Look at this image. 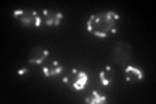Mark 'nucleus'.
Listing matches in <instances>:
<instances>
[{
    "mask_svg": "<svg viewBox=\"0 0 156 104\" xmlns=\"http://www.w3.org/2000/svg\"><path fill=\"white\" fill-rule=\"evenodd\" d=\"M119 14L115 12H100L92 14L87 21V31L92 35L105 38L109 34L116 33V25L119 22Z\"/></svg>",
    "mask_w": 156,
    "mask_h": 104,
    "instance_id": "obj_1",
    "label": "nucleus"
},
{
    "mask_svg": "<svg viewBox=\"0 0 156 104\" xmlns=\"http://www.w3.org/2000/svg\"><path fill=\"white\" fill-rule=\"evenodd\" d=\"M87 80H89L87 74L82 70H78V69H72L70 72H68L64 76V82L69 87H72L73 90L77 91L83 90L87 83Z\"/></svg>",
    "mask_w": 156,
    "mask_h": 104,
    "instance_id": "obj_2",
    "label": "nucleus"
},
{
    "mask_svg": "<svg viewBox=\"0 0 156 104\" xmlns=\"http://www.w3.org/2000/svg\"><path fill=\"white\" fill-rule=\"evenodd\" d=\"M13 16L16 20H18L23 26L34 27V26H41V13L35 11H25V9H17L14 11Z\"/></svg>",
    "mask_w": 156,
    "mask_h": 104,
    "instance_id": "obj_3",
    "label": "nucleus"
},
{
    "mask_svg": "<svg viewBox=\"0 0 156 104\" xmlns=\"http://www.w3.org/2000/svg\"><path fill=\"white\" fill-rule=\"evenodd\" d=\"M131 56V47L128 43L119 42L113 44V47L111 49V59L112 61L116 64H125L129 61V59Z\"/></svg>",
    "mask_w": 156,
    "mask_h": 104,
    "instance_id": "obj_4",
    "label": "nucleus"
},
{
    "mask_svg": "<svg viewBox=\"0 0 156 104\" xmlns=\"http://www.w3.org/2000/svg\"><path fill=\"white\" fill-rule=\"evenodd\" d=\"M62 21V14L56 11H42L41 12V23L47 26H58Z\"/></svg>",
    "mask_w": 156,
    "mask_h": 104,
    "instance_id": "obj_5",
    "label": "nucleus"
},
{
    "mask_svg": "<svg viewBox=\"0 0 156 104\" xmlns=\"http://www.w3.org/2000/svg\"><path fill=\"white\" fill-rule=\"evenodd\" d=\"M48 57V51L42 47H34L27 59L29 64H42Z\"/></svg>",
    "mask_w": 156,
    "mask_h": 104,
    "instance_id": "obj_6",
    "label": "nucleus"
},
{
    "mask_svg": "<svg viewBox=\"0 0 156 104\" xmlns=\"http://www.w3.org/2000/svg\"><path fill=\"white\" fill-rule=\"evenodd\" d=\"M143 77H144V74H143V72L140 70V69L135 68V66H131V65L125 68V78H126V81L128 82L131 83V82L142 81Z\"/></svg>",
    "mask_w": 156,
    "mask_h": 104,
    "instance_id": "obj_7",
    "label": "nucleus"
},
{
    "mask_svg": "<svg viewBox=\"0 0 156 104\" xmlns=\"http://www.w3.org/2000/svg\"><path fill=\"white\" fill-rule=\"evenodd\" d=\"M62 65L58 61L53 60L48 64H44L43 65V74H44L46 77H53V76H57V74H60L62 72Z\"/></svg>",
    "mask_w": 156,
    "mask_h": 104,
    "instance_id": "obj_8",
    "label": "nucleus"
},
{
    "mask_svg": "<svg viewBox=\"0 0 156 104\" xmlns=\"http://www.w3.org/2000/svg\"><path fill=\"white\" fill-rule=\"evenodd\" d=\"M99 77H100V82H101V85H103V86H111L112 82H113V80H115L113 69H112L109 65L105 66L103 70L100 72Z\"/></svg>",
    "mask_w": 156,
    "mask_h": 104,
    "instance_id": "obj_9",
    "label": "nucleus"
},
{
    "mask_svg": "<svg viewBox=\"0 0 156 104\" xmlns=\"http://www.w3.org/2000/svg\"><path fill=\"white\" fill-rule=\"evenodd\" d=\"M105 100H107V98L104 95H100L98 91H92L91 96L85 99V102L89 104H101V103H105Z\"/></svg>",
    "mask_w": 156,
    "mask_h": 104,
    "instance_id": "obj_10",
    "label": "nucleus"
},
{
    "mask_svg": "<svg viewBox=\"0 0 156 104\" xmlns=\"http://www.w3.org/2000/svg\"><path fill=\"white\" fill-rule=\"evenodd\" d=\"M27 72H29V70H27V68H22V69H20L17 73H18V76H23V74H26Z\"/></svg>",
    "mask_w": 156,
    "mask_h": 104,
    "instance_id": "obj_11",
    "label": "nucleus"
}]
</instances>
